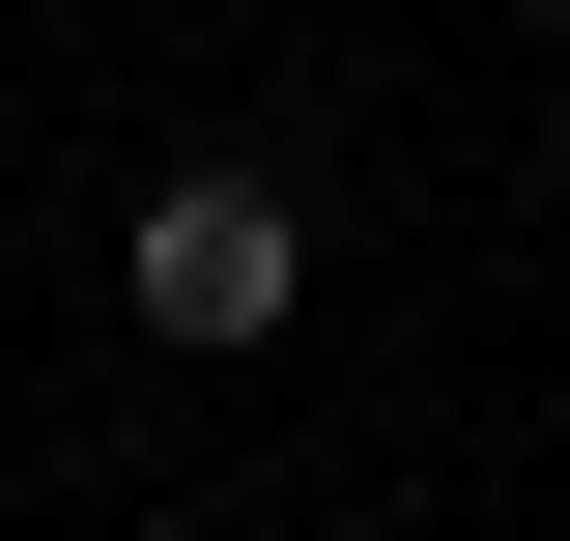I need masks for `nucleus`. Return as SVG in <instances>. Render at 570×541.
I'll use <instances>...</instances> for the list:
<instances>
[{
    "label": "nucleus",
    "mask_w": 570,
    "mask_h": 541,
    "mask_svg": "<svg viewBox=\"0 0 570 541\" xmlns=\"http://www.w3.org/2000/svg\"><path fill=\"white\" fill-rule=\"evenodd\" d=\"M142 342H285V285H314V228H285V171H171V200L115 228Z\"/></svg>",
    "instance_id": "nucleus-1"
}]
</instances>
